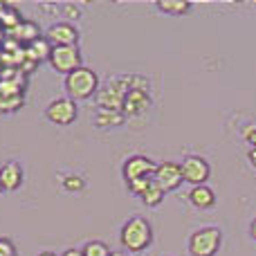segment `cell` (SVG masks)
I'll list each match as a JSON object with an SVG mask.
<instances>
[{
    "mask_svg": "<svg viewBox=\"0 0 256 256\" xmlns=\"http://www.w3.org/2000/svg\"><path fill=\"white\" fill-rule=\"evenodd\" d=\"M120 240H122V248L126 252H144L150 243H153V227L146 218L142 216H132L124 222L120 232Z\"/></svg>",
    "mask_w": 256,
    "mask_h": 256,
    "instance_id": "6da1fadb",
    "label": "cell"
},
{
    "mask_svg": "<svg viewBox=\"0 0 256 256\" xmlns=\"http://www.w3.org/2000/svg\"><path fill=\"white\" fill-rule=\"evenodd\" d=\"M66 92L72 102H81V99H90L99 92V76L94 70L81 66L79 70L70 72L66 76Z\"/></svg>",
    "mask_w": 256,
    "mask_h": 256,
    "instance_id": "7a4b0ae2",
    "label": "cell"
},
{
    "mask_svg": "<svg viewBox=\"0 0 256 256\" xmlns=\"http://www.w3.org/2000/svg\"><path fill=\"white\" fill-rule=\"evenodd\" d=\"M222 243V232L218 227H202L189 238L191 256H216Z\"/></svg>",
    "mask_w": 256,
    "mask_h": 256,
    "instance_id": "3957f363",
    "label": "cell"
},
{
    "mask_svg": "<svg viewBox=\"0 0 256 256\" xmlns=\"http://www.w3.org/2000/svg\"><path fill=\"white\" fill-rule=\"evenodd\" d=\"M50 66L54 68V72L58 74H70V72L81 68V50L79 45H68V48H52L50 54Z\"/></svg>",
    "mask_w": 256,
    "mask_h": 256,
    "instance_id": "277c9868",
    "label": "cell"
},
{
    "mask_svg": "<svg viewBox=\"0 0 256 256\" xmlns=\"http://www.w3.org/2000/svg\"><path fill=\"white\" fill-rule=\"evenodd\" d=\"M76 115H79V108H76V102H72L70 97L52 99V102L48 104V108H45V117H48L54 126L74 124Z\"/></svg>",
    "mask_w": 256,
    "mask_h": 256,
    "instance_id": "5b68a950",
    "label": "cell"
},
{
    "mask_svg": "<svg viewBox=\"0 0 256 256\" xmlns=\"http://www.w3.org/2000/svg\"><path fill=\"white\" fill-rule=\"evenodd\" d=\"M180 171H182V180L189 182L191 186H200L209 180L212 176V166L204 158L200 155H186L180 162Z\"/></svg>",
    "mask_w": 256,
    "mask_h": 256,
    "instance_id": "8992f818",
    "label": "cell"
},
{
    "mask_svg": "<svg viewBox=\"0 0 256 256\" xmlns=\"http://www.w3.org/2000/svg\"><path fill=\"white\" fill-rule=\"evenodd\" d=\"M155 166H158V164L150 162L144 155H130L124 162V166H122V176H124L126 184H130V182L142 180V178H153Z\"/></svg>",
    "mask_w": 256,
    "mask_h": 256,
    "instance_id": "52a82bcc",
    "label": "cell"
},
{
    "mask_svg": "<svg viewBox=\"0 0 256 256\" xmlns=\"http://www.w3.org/2000/svg\"><path fill=\"white\" fill-rule=\"evenodd\" d=\"M45 38L50 40L52 48H68V45L79 43V30H76L72 22L61 20V22H54V25L48 27Z\"/></svg>",
    "mask_w": 256,
    "mask_h": 256,
    "instance_id": "ba28073f",
    "label": "cell"
},
{
    "mask_svg": "<svg viewBox=\"0 0 256 256\" xmlns=\"http://www.w3.org/2000/svg\"><path fill=\"white\" fill-rule=\"evenodd\" d=\"M155 184L168 194V191H176L178 186L182 184V171H180V164L178 162H162L155 166V176H153Z\"/></svg>",
    "mask_w": 256,
    "mask_h": 256,
    "instance_id": "9c48e42d",
    "label": "cell"
},
{
    "mask_svg": "<svg viewBox=\"0 0 256 256\" xmlns=\"http://www.w3.org/2000/svg\"><path fill=\"white\" fill-rule=\"evenodd\" d=\"M25 180V173H22V166L16 162V160H9L0 166V184H2V191H16L18 186Z\"/></svg>",
    "mask_w": 256,
    "mask_h": 256,
    "instance_id": "30bf717a",
    "label": "cell"
},
{
    "mask_svg": "<svg viewBox=\"0 0 256 256\" xmlns=\"http://www.w3.org/2000/svg\"><path fill=\"white\" fill-rule=\"evenodd\" d=\"M22 99H25V94L18 86H14L12 81H0V112L18 110Z\"/></svg>",
    "mask_w": 256,
    "mask_h": 256,
    "instance_id": "8fae6325",
    "label": "cell"
},
{
    "mask_svg": "<svg viewBox=\"0 0 256 256\" xmlns=\"http://www.w3.org/2000/svg\"><path fill=\"white\" fill-rule=\"evenodd\" d=\"M94 97H97L99 110H122V108H124V97L126 94L120 92L115 86L108 84L106 88H102Z\"/></svg>",
    "mask_w": 256,
    "mask_h": 256,
    "instance_id": "7c38bea8",
    "label": "cell"
},
{
    "mask_svg": "<svg viewBox=\"0 0 256 256\" xmlns=\"http://www.w3.org/2000/svg\"><path fill=\"white\" fill-rule=\"evenodd\" d=\"M150 108V94L144 90H130L124 97V108L122 112L124 115H142Z\"/></svg>",
    "mask_w": 256,
    "mask_h": 256,
    "instance_id": "4fadbf2b",
    "label": "cell"
},
{
    "mask_svg": "<svg viewBox=\"0 0 256 256\" xmlns=\"http://www.w3.org/2000/svg\"><path fill=\"white\" fill-rule=\"evenodd\" d=\"M186 198H189V202L194 204L196 209H212L214 204H216V194H214V189H209L207 184L191 186Z\"/></svg>",
    "mask_w": 256,
    "mask_h": 256,
    "instance_id": "5bb4252c",
    "label": "cell"
},
{
    "mask_svg": "<svg viewBox=\"0 0 256 256\" xmlns=\"http://www.w3.org/2000/svg\"><path fill=\"white\" fill-rule=\"evenodd\" d=\"M12 38L18 40V43L30 45V43H34L36 38H40V30H38V25H36L34 20L22 18V20L12 30Z\"/></svg>",
    "mask_w": 256,
    "mask_h": 256,
    "instance_id": "9a60e30c",
    "label": "cell"
},
{
    "mask_svg": "<svg viewBox=\"0 0 256 256\" xmlns=\"http://www.w3.org/2000/svg\"><path fill=\"white\" fill-rule=\"evenodd\" d=\"M126 115L122 110H97L94 115V126L97 128H117L122 126Z\"/></svg>",
    "mask_w": 256,
    "mask_h": 256,
    "instance_id": "2e32d148",
    "label": "cell"
},
{
    "mask_svg": "<svg viewBox=\"0 0 256 256\" xmlns=\"http://www.w3.org/2000/svg\"><path fill=\"white\" fill-rule=\"evenodd\" d=\"M25 56L30 58H36V61H43V58H50V54H52V45H50V40L45 38V36H40V38H36L34 43H30L25 48Z\"/></svg>",
    "mask_w": 256,
    "mask_h": 256,
    "instance_id": "e0dca14e",
    "label": "cell"
},
{
    "mask_svg": "<svg viewBox=\"0 0 256 256\" xmlns=\"http://www.w3.org/2000/svg\"><path fill=\"white\" fill-rule=\"evenodd\" d=\"M20 20H22V16L18 14L16 7H12V4H0V25L2 27H7V30L12 32Z\"/></svg>",
    "mask_w": 256,
    "mask_h": 256,
    "instance_id": "ac0fdd59",
    "label": "cell"
},
{
    "mask_svg": "<svg viewBox=\"0 0 256 256\" xmlns=\"http://www.w3.org/2000/svg\"><path fill=\"white\" fill-rule=\"evenodd\" d=\"M158 9L164 14H168V16H182V14H186L191 9V4L182 2V0H160Z\"/></svg>",
    "mask_w": 256,
    "mask_h": 256,
    "instance_id": "d6986e66",
    "label": "cell"
},
{
    "mask_svg": "<svg viewBox=\"0 0 256 256\" xmlns=\"http://www.w3.org/2000/svg\"><path fill=\"white\" fill-rule=\"evenodd\" d=\"M140 198H142V202H144L146 207H158V204L164 200V191L160 189V186L155 184V180H153V182H150V184L144 189V194H142Z\"/></svg>",
    "mask_w": 256,
    "mask_h": 256,
    "instance_id": "ffe728a7",
    "label": "cell"
},
{
    "mask_svg": "<svg viewBox=\"0 0 256 256\" xmlns=\"http://www.w3.org/2000/svg\"><path fill=\"white\" fill-rule=\"evenodd\" d=\"M81 254L84 256H110V248L104 240H88L81 248Z\"/></svg>",
    "mask_w": 256,
    "mask_h": 256,
    "instance_id": "44dd1931",
    "label": "cell"
},
{
    "mask_svg": "<svg viewBox=\"0 0 256 256\" xmlns=\"http://www.w3.org/2000/svg\"><path fill=\"white\" fill-rule=\"evenodd\" d=\"M61 184H63V189H66V191L76 194V191H81L86 186V180L81 176H76V173H70V176H63Z\"/></svg>",
    "mask_w": 256,
    "mask_h": 256,
    "instance_id": "7402d4cb",
    "label": "cell"
},
{
    "mask_svg": "<svg viewBox=\"0 0 256 256\" xmlns=\"http://www.w3.org/2000/svg\"><path fill=\"white\" fill-rule=\"evenodd\" d=\"M150 182H153V178H142V180H135V182H130V184H128V191H130V194H135V196H142V194H144V189L150 184Z\"/></svg>",
    "mask_w": 256,
    "mask_h": 256,
    "instance_id": "603a6c76",
    "label": "cell"
},
{
    "mask_svg": "<svg viewBox=\"0 0 256 256\" xmlns=\"http://www.w3.org/2000/svg\"><path fill=\"white\" fill-rule=\"evenodd\" d=\"M0 256H16V245L9 238H0Z\"/></svg>",
    "mask_w": 256,
    "mask_h": 256,
    "instance_id": "cb8c5ba5",
    "label": "cell"
},
{
    "mask_svg": "<svg viewBox=\"0 0 256 256\" xmlns=\"http://www.w3.org/2000/svg\"><path fill=\"white\" fill-rule=\"evenodd\" d=\"M243 137L248 140V144H252V148H256V126H250L243 130Z\"/></svg>",
    "mask_w": 256,
    "mask_h": 256,
    "instance_id": "d4e9b609",
    "label": "cell"
},
{
    "mask_svg": "<svg viewBox=\"0 0 256 256\" xmlns=\"http://www.w3.org/2000/svg\"><path fill=\"white\" fill-rule=\"evenodd\" d=\"M61 256H84L81 254V250H74V248H70V250H66Z\"/></svg>",
    "mask_w": 256,
    "mask_h": 256,
    "instance_id": "484cf974",
    "label": "cell"
},
{
    "mask_svg": "<svg viewBox=\"0 0 256 256\" xmlns=\"http://www.w3.org/2000/svg\"><path fill=\"white\" fill-rule=\"evenodd\" d=\"M250 234H252V238L256 240V218H254L252 222H250Z\"/></svg>",
    "mask_w": 256,
    "mask_h": 256,
    "instance_id": "4316f807",
    "label": "cell"
},
{
    "mask_svg": "<svg viewBox=\"0 0 256 256\" xmlns=\"http://www.w3.org/2000/svg\"><path fill=\"white\" fill-rule=\"evenodd\" d=\"M250 162H252V166H256V148H250Z\"/></svg>",
    "mask_w": 256,
    "mask_h": 256,
    "instance_id": "83f0119b",
    "label": "cell"
},
{
    "mask_svg": "<svg viewBox=\"0 0 256 256\" xmlns=\"http://www.w3.org/2000/svg\"><path fill=\"white\" fill-rule=\"evenodd\" d=\"M38 256H58V254H54V252H40Z\"/></svg>",
    "mask_w": 256,
    "mask_h": 256,
    "instance_id": "f1b7e54d",
    "label": "cell"
},
{
    "mask_svg": "<svg viewBox=\"0 0 256 256\" xmlns=\"http://www.w3.org/2000/svg\"><path fill=\"white\" fill-rule=\"evenodd\" d=\"M110 256H128L126 252H110Z\"/></svg>",
    "mask_w": 256,
    "mask_h": 256,
    "instance_id": "f546056e",
    "label": "cell"
},
{
    "mask_svg": "<svg viewBox=\"0 0 256 256\" xmlns=\"http://www.w3.org/2000/svg\"><path fill=\"white\" fill-rule=\"evenodd\" d=\"M0 194H2V184H0Z\"/></svg>",
    "mask_w": 256,
    "mask_h": 256,
    "instance_id": "4dcf8cb0",
    "label": "cell"
}]
</instances>
